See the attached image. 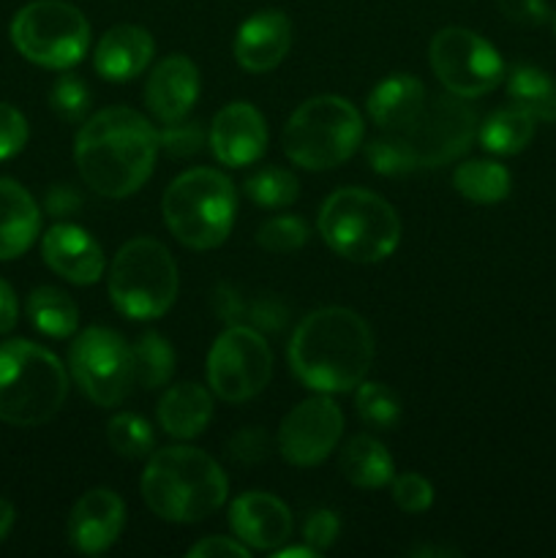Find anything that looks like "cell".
Segmentation results:
<instances>
[{"instance_id": "obj_1", "label": "cell", "mask_w": 556, "mask_h": 558, "mask_svg": "<svg viewBox=\"0 0 556 558\" xmlns=\"http://www.w3.org/2000/svg\"><path fill=\"white\" fill-rule=\"evenodd\" d=\"M158 153V131L129 107L101 109L82 123L74 140L82 183L107 199L136 194L150 180Z\"/></svg>"}, {"instance_id": "obj_2", "label": "cell", "mask_w": 556, "mask_h": 558, "mask_svg": "<svg viewBox=\"0 0 556 558\" xmlns=\"http://www.w3.org/2000/svg\"><path fill=\"white\" fill-rule=\"evenodd\" d=\"M374 363V332L354 311L330 305L305 316L289 341V368L309 390L336 396L365 381Z\"/></svg>"}, {"instance_id": "obj_3", "label": "cell", "mask_w": 556, "mask_h": 558, "mask_svg": "<svg viewBox=\"0 0 556 558\" xmlns=\"http://www.w3.org/2000/svg\"><path fill=\"white\" fill-rule=\"evenodd\" d=\"M147 510L169 523H200L227 501L229 480L205 450L174 445L150 452L140 480Z\"/></svg>"}, {"instance_id": "obj_4", "label": "cell", "mask_w": 556, "mask_h": 558, "mask_svg": "<svg viewBox=\"0 0 556 558\" xmlns=\"http://www.w3.org/2000/svg\"><path fill=\"white\" fill-rule=\"evenodd\" d=\"M69 374L49 349L14 338L0 343V423L38 428L63 409Z\"/></svg>"}, {"instance_id": "obj_5", "label": "cell", "mask_w": 556, "mask_h": 558, "mask_svg": "<svg viewBox=\"0 0 556 558\" xmlns=\"http://www.w3.org/2000/svg\"><path fill=\"white\" fill-rule=\"evenodd\" d=\"M316 227L327 248L358 265L387 259L401 243V218L390 202L358 185L333 191Z\"/></svg>"}, {"instance_id": "obj_6", "label": "cell", "mask_w": 556, "mask_h": 558, "mask_svg": "<svg viewBox=\"0 0 556 558\" xmlns=\"http://www.w3.org/2000/svg\"><path fill=\"white\" fill-rule=\"evenodd\" d=\"M164 223L178 243L194 251L218 248L238 218V194L232 180L210 167L178 174L164 191Z\"/></svg>"}, {"instance_id": "obj_7", "label": "cell", "mask_w": 556, "mask_h": 558, "mask_svg": "<svg viewBox=\"0 0 556 558\" xmlns=\"http://www.w3.org/2000/svg\"><path fill=\"white\" fill-rule=\"evenodd\" d=\"M363 131V114L352 101L341 96H314L289 114L281 145L294 167L325 172L358 153Z\"/></svg>"}, {"instance_id": "obj_8", "label": "cell", "mask_w": 556, "mask_h": 558, "mask_svg": "<svg viewBox=\"0 0 556 558\" xmlns=\"http://www.w3.org/2000/svg\"><path fill=\"white\" fill-rule=\"evenodd\" d=\"M109 300L123 316L150 322L167 314L180 289L178 262L153 238H134L114 254L107 276Z\"/></svg>"}, {"instance_id": "obj_9", "label": "cell", "mask_w": 556, "mask_h": 558, "mask_svg": "<svg viewBox=\"0 0 556 558\" xmlns=\"http://www.w3.org/2000/svg\"><path fill=\"white\" fill-rule=\"evenodd\" d=\"M11 44L41 69L65 71L82 63L90 47V25L65 0H33L11 20Z\"/></svg>"}, {"instance_id": "obj_10", "label": "cell", "mask_w": 556, "mask_h": 558, "mask_svg": "<svg viewBox=\"0 0 556 558\" xmlns=\"http://www.w3.org/2000/svg\"><path fill=\"white\" fill-rule=\"evenodd\" d=\"M69 368L87 401L101 409L123 403L134 390L131 343L109 327H85L69 349Z\"/></svg>"}, {"instance_id": "obj_11", "label": "cell", "mask_w": 556, "mask_h": 558, "mask_svg": "<svg viewBox=\"0 0 556 558\" xmlns=\"http://www.w3.org/2000/svg\"><path fill=\"white\" fill-rule=\"evenodd\" d=\"M270 343L249 325H229L207 354V385L227 403H245L256 398L270 385Z\"/></svg>"}, {"instance_id": "obj_12", "label": "cell", "mask_w": 556, "mask_h": 558, "mask_svg": "<svg viewBox=\"0 0 556 558\" xmlns=\"http://www.w3.org/2000/svg\"><path fill=\"white\" fill-rule=\"evenodd\" d=\"M428 63L447 93L480 98L505 80L501 54L480 33L467 27H445L431 38Z\"/></svg>"}, {"instance_id": "obj_13", "label": "cell", "mask_w": 556, "mask_h": 558, "mask_svg": "<svg viewBox=\"0 0 556 558\" xmlns=\"http://www.w3.org/2000/svg\"><path fill=\"white\" fill-rule=\"evenodd\" d=\"M478 112L469 98L456 93H436L425 101L412 129L401 134H407L409 145L414 147L420 169H439L472 147V142L478 140Z\"/></svg>"}, {"instance_id": "obj_14", "label": "cell", "mask_w": 556, "mask_h": 558, "mask_svg": "<svg viewBox=\"0 0 556 558\" xmlns=\"http://www.w3.org/2000/svg\"><path fill=\"white\" fill-rule=\"evenodd\" d=\"M343 434V412L330 396L305 398L281 420L278 450L292 466H319L338 447Z\"/></svg>"}, {"instance_id": "obj_15", "label": "cell", "mask_w": 556, "mask_h": 558, "mask_svg": "<svg viewBox=\"0 0 556 558\" xmlns=\"http://www.w3.org/2000/svg\"><path fill=\"white\" fill-rule=\"evenodd\" d=\"M213 156L223 167H249L267 150V123L259 109L249 101H232L213 118L210 134Z\"/></svg>"}, {"instance_id": "obj_16", "label": "cell", "mask_w": 556, "mask_h": 558, "mask_svg": "<svg viewBox=\"0 0 556 558\" xmlns=\"http://www.w3.org/2000/svg\"><path fill=\"white\" fill-rule=\"evenodd\" d=\"M125 529V501L109 488H93L76 499L69 515V543L85 556L112 548Z\"/></svg>"}, {"instance_id": "obj_17", "label": "cell", "mask_w": 556, "mask_h": 558, "mask_svg": "<svg viewBox=\"0 0 556 558\" xmlns=\"http://www.w3.org/2000/svg\"><path fill=\"white\" fill-rule=\"evenodd\" d=\"M229 526L251 550H276L292 537L294 518L278 496L249 490L229 505Z\"/></svg>"}, {"instance_id": "obj_18", "label": "cell", "mask_w": 556, "mask_h": 558, "mask_svg": "<svg viewBox=\"0 0 556 558\" xmlns=\"http://www.w3.org/2000/svg\"><path fill=\"white\" fill-rule=\"evenodd\" d=\"M41 256L52 272L76 287H93L104 276V251L87 229L55 223L41 238Z\"/></svg>"}, {"instance_id": "obj_19", "label": "cell", "mask_w": 556, "mask_h": 558, "mask_svg": "<svg viewBox=\"0 0 556 558\" xmlns=\"http://www.w3.org/2000/svg\"><path fill=\"white\" fill-rule=\"evenodd\" d=\"M200 98V69L185 54H169L153 65L145 85V104L158 123L189 118Z\"/></svg>"}, {"instance_id": "obj_20", "label": "cell", "mask_w": 556, "mask_h": 558, "mask_svg": "<svg viewBox=\"0 0 556 558\" xmlns=\"http://www.w3.org/2000/svg\"><path fill=\"white\" fill-rule=\"evenodd\" d=\"M292 47V22L283 11L265 9L251 14L234 36V60L251 74L273 71Z\"/></svg>"}, {"instance_id": "obj_21", "label": "cell", "mask_w": 556, "mask_h": 558, "mask_svg": "<svg viewBox=\"0 0 556 558\" xmlns=\"http://www.w3.org/2000/svg\"><path fill=\"white\" fill-rule=\"evenodd\" d=\"M156 54L153 36L140 25H114L98 38L96 52H93V65L101 80L131 82L150 65Z\"/></svg>"}, {"instance_id": "obj_22", "label": "cell", "mask_w": 556, "mask_h": 558, "mask_svg": "<svg viewBox=\"0 0 556 558\" xmlns=\"http://www.w3.org/2000/svg\"><path fill=\"white\" fill-rule=\"evenodd\" d=\"M41 232V210L16 180L0 178V262L20 259Z\"/></svg>"}, {"instance_id": "obj_23", "label": "cell", "mask_w": 556, "mask_h": 558, "mask_svg": "<svg viewBox=\"0 0 556 558\" xmlns=\"http://www.w3.org/2000/svg\"><path fill=\"white\" fill-rule=\"evenodd\" d=\"M428 93L414 74H392L368 96V118L382 131H407L423 112Z\"/></svg>"}, {"instance_id": "obj_24", "label": "cell", "mask_w": 556, "mask_h": 558, "mask_svg": "<svg viewBox=\"0 0 556 558\" xmlns=\"http://www.w3.org/2000/svg\"><path fill=\"white\" fill-rule=\"evenodd\" d=\"M158 425L174 439H194L210 425L213 396L196 381H180L169 387L156 407Z\"/></svg>"}, {"instance_id": "obj_25", "label": "cell", "mask_w": 556, "mask_h": 558, "mask_svg": "<svg viewBox=\"0 0 556 558\" xmlns=\"http://www.w3.org/2000/svg\"><path fill=\"white\" fill-rule=\"evenodd\" d=\"M213 308L227 325H249L259 332H278L287 327L289 308L273 294H243L238 287L218 283Z\"/></svg>"}, {"instance_id": "obj_26", "label": "cell", "mask_w": 556, "mask_h": 558, "mask_svg": "<svg viewBox=\"0 0 556 558\" xmlns=\"http://www.w3.org/2000/svg\"><path fill=\"white\" fill-rule=\"evenodd\" d=\"M338 466H341V474L354 488L363 490H379L390 485L392 477H396V463H392L387 447L376 441L374 436L365 434L352 436L343 445Z\"/></svg>"}, {"instance_id": "obj_27", "label": "cell", "mask_w": 556, "mask_h": 558, "mask_svg": "<svg viewBox=\"0 0 556 558\" xmlns=\"http://www.w3.org/2000/svg\"><path fill=\"white\" fill-rule=\"evenodd\" d=\"M534 131L537 120L532 114L518 107H505L491 112L478 125V142L485 153L494 156H518L534 140Z\"/></svg>"}, {"instance_id": "obj_28", "label": "cell", "mask_w": 556, "mask_h": 558, "mask_svg": "<svg viewBox=\"0 0 556 558\" xmlns=\"http://www.w3.org/2000/svg\"><path fill=\"white\" fill-rule=\"evenodd\" d=\"M507 96L512 107L523 109L534 120L556 123V76L537 65H516L507 76Z\"/></svg>"}, {"instance_id": "obj_29", "label": "cell", "mask_w": 556, "mask_h": 558, "mask_svg": "<svg viewBox=\"0 0 556 558\" xmlns=\"http://www.w3.org/2000/svg\"><path fill=\"white\" fill-rule=\"evenodd\" d=\"M27 319L41 336L71 338L80 330V308L58 287H38L27 298Z\"/></svg>"}, {"instance_id": "obj_30", "label": "cell", "mask_w": 556, "mask_h": 558, "mask_svg": "<svg viewBox=\"0 0 556 558\" xmlns=\"http://www.w3.org/2000/svg\"><path fill=\"white\" fill-rule=\"evenodd\" d=\"M452 185L463 199L474 202V205H496V202L507 199L512 178L499 161L480 158V161L461 163L452 174Z\"/></svg>"}, {"instance_id": "obj_31", "label": "cell", "mask_w": 556, "mask_h": 558, "mask_svg": "<svg viewBox=\"0 0 556 558\" xmlns=\"http://www.w3.org/2000/svg\"><path fill=\"white\" fill-rule=\"evenodd\" d=\"M134 381L142 390H161L174 374V349L161 332H145L131 343Z\"/></svg>"}, {"instance_id": "obj_32", "label": "cell", "mask_w": 556, "mask_h": 558, "mask_svg": "<svg viewBox=\"0 0 556 558\" xmlns=\"http://www.w3.org/2000/svg\"><path fill=\"white\" fill-rule=\"evenodd\" d=\"M245 196L254 205L267 207V210H281V207H292L300 196V183L289 169L265 167L259 172L251 174L243 183Z\"/></svg>"}, {"instance_id": "obj_33", "label": "cell", "mask_w": 556, "mask_h": 558, "mask_svg": "<svg viewBox=\"0 0 556 558\" xmlns=\"http://www.w3.org/2000/svg\"><path fill=\"white\" fill-rule=\"evenodd\" d=\"M365 156H368L374 172L385 174V178H403V174L420 169L414 147L409 145L407 134H401V131H385L382 136L371 140L365 147Z\"/></svg>"}, {"instance_id": "obj_34", "label": "cell", "mask_w": 556, "mask_h": 558, "mask_svg": "<svg viewBox=\"0 0 556 558\" xmlns=\"http://www.w3.org/2000/svg\"><path fill=\"white\" fill-rule=\"evenodd\" d=\"M354 407L360 420L376 430H392L401 423V398L379 381H360L354 387Z\"/></svg>"}, {"instance_id": "obj_35", "label": "cell", "mask_w": 556, "mask_h": 558, "mask_svg": "<svg viewBox=\"0 0 556 558\" xmlns=\"http://www.w3.org/2000/svg\"><path fill=\"white\" fill-rule=\"evenodd\" d=\"M107 445L120 458H145L153 452L156 436L145 417L134 412H120L107 423Z\"/></svg>"}, {"instance_id": "obj_36", "label": "cell", "mask_w": 556, "mask_h": 558, "mask_svg": "<svg viewBox=\"0 0 556 558\" xmlns=\"http://www.w3.org/2000/svg\"><path fill=\"white\" fill-rule=\"evenodd\" d=\"M311 238V229L298 216H276L265 221L256 232V245L267 254H292L300 251Z\"/></svg>"}, {"instance_id": "obj_37", "label": "cell", "mask_w": 556, "mask_h": 558, "mask_svg": "<svg viewBox=\"0 0 556 558\" xmlns=\"http://www.w3.org/2000/svg\"><path fill=\"white\" fill-rule=\"evenodd\" d=\"M49 107L65 123H80L90 112V87L76 74H63L49 87Z\"/></svg>"}, {"instance_id": "obj_38", "label": "cell", "mask_w": 556, "mask_h": 558, "mask_svg": "<svg viewBox=\"0 0 556 558\" xmlns=\"http://www.w3.org/2000/svg\"><path fill=\"white\" fill-rule=\"evenodd\" d=\"M158 147L172 158H191L205 147V129L200 120L180 118L172 123H161L158 131Z\"/></svg>"}, {"instance_id": "obj_39", "label": "cell", "mask_w": 556, "mask_h": 558, "mask_svg": "<svg viewBox=\"0 0 556 558\" xmlns=\"http://www.w3.org/2000/svg\"><path fill=\"white\" fill-rule=\"evenodd\" d=\"M392 501L407 515H423L434 505V485L418 472H407L392 477Z\"/></svg>"}, {"instance_id": "obj_40", "label": "cell", "mask_w": 556, "mask_h": 558, "mask_svg": "<svg viewBox=\"0 0 556 558\" xmlns=\"http://www.w3.org/2000/svg\"><path fill=\"white\" fill-rule=\"evenodd\" d=\"M27 136H31V129H27L25 114L11 104L0 101V161L22 153V147L27 145Z\"/></svg>"}, {"instance_id": "obj_41", "label": "cell", "mask_w": 556, "mask_h": 558, "mask_svg": "<svg viewBox=\"0 0 556 558\" xmlns=\"http://www.w3.org/2000/svg\"><path fill=\"white\" fill-rule=\"evenodd\" d=\"M270 456V439L262 428H249L238 430V434L229 439V458L238 463H245V466H254V463H262Z\"/></svg>"}, {"instance_id": "obj_42", "label": "cell", "mask_w": 556, "mask_h": 558, "mask_svg": "<svg viewBox=\"0 0 556 558\" xmlns=\"http://www.w3.org/2000/svg\"><path fill=\"white\" fill-rule=\"evenodd\" d=\"M338 532H341V521L333 510H314L303 523V539L305 545L322 554V550L330 548L338 539Z\"/></svg>"}, {"instance_id": "obj_43", "label": "cell", "mask_w": 556, "mask_h": 558, "mask_svg": "<svg viewBox=\"0 0 556 558\" xmlns=\"http://www.w3.org/2000/svg\"><path fill=\"white\" fill-rule=\"evenodd\" d=\"M499 11L505 20L523 27H537L551 20V9L545 0H499Z\"/></svg>"}, {"instance_id": "obj_44", "label": "cell", "mask_w": 556, "mask_h": 558, "mask_svg": "<svg viewBox=\"0 0 556 558\" xmlns=\"http://www.w3.org/2000/svg\"><path fill=\"white\" fill-rule=\"evenodd\" d=\"M82 205H85V196L71 183H55L44 194V210L55 218L74 216V213H80Z\"/></svg>"}, {"instance_id": "obj_45", "label": "cell", "mask_w": 556, "mask_h": 558, "mask_svg": "<svg viewBox=\"0 0 556 558\" xmlns=\"http://www.w3.org/2000/svg\"><path fill=\"white\" fill-rule=\"evenodd\" d=\"M189 556L194 558H249L251 548L240 543L238 537H202L200 543L191 545Z\"/></svg>"}, {"instance_id": "obj_46", "label": "cell", "mask_w": 556, "mask_h": 558, "mask_svg": "<svg viewBox=\"0 0 556 558\" xmlns=\"http://www.w3.org/2000/svg\"><path fill=\"white\" fill-rule=\"evenodd\" d=\"M20 319V303H16V294L11 289V283H5L0 278V336L11 332Z\"/></svg>"}, {"instance_id": "obj_47", "label": "cell", "mask_w": 556, "mask_h": 558, "mask_svg": "<svg viewBox=\"0 0 556 558\" xmlns=\"http://www.w3.org/2000/svg\"><path fill=\"white\" fill-rule=\"evenodd\" d=\"M14 518H16L14 505L5 499H0V543H3V539L11 534V529H14Z\"/></svg>"}, {"instance_id": "obj_48", "label": "cell", "mask_w": 556, "mask_h": 558, "mask_svg": "<svg viewBox=\"0 0 556 558\" xmlns=\"http://www.w3.org/2000/svg\"><path fill=\"white\" fill-rule=\"evenodd\" d=\"M319 556L311 545H292V548H276L273 558H314Z\"/></svg>"}, {"instance_id": "obj_49", "label": "cell", "mask_w": 556, "mask_h": 558, "mask_svg": "<svg viewBox=\"0 0 556 558\" xmlns=\"http://www.w3.org/2000/svg\"><path fill=\"white\" fill-rule=\"evenodd\" d=\"M414 556H447V558H452V556H458V550H452V548H445V550L423 548V550H414Z\"/></svg>"}, {"instance_id": "obj_50", "label": "cell", "mask_w": 556, "mask_h": 558, "mask_svg": "<svg viewBox=\"0 0 556 558\" xmlns=\"http://www.w3.org/2000/svg\"><path fill=\"white\" fill-rule=\"evenodd\" d=\"M554 33H556V14H554Z\"/></svg>"}]
</instances>
